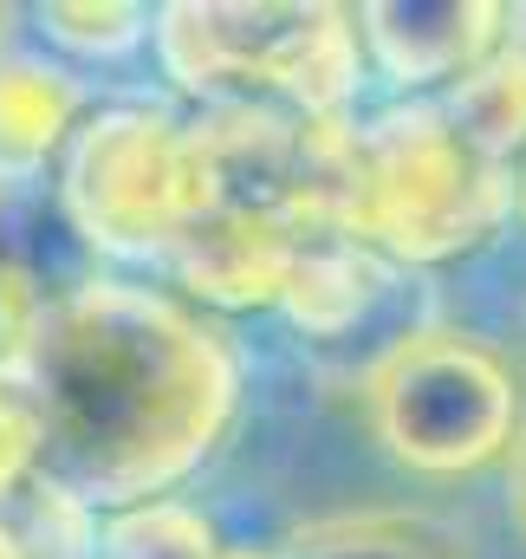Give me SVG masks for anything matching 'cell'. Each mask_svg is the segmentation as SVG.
Masks as SVG:
<instances>
[{"label":"cell","mask_w":526,"mask_h":559,"mask_svg":"<svg viewBox=\"0 0 526 559\" xmlns=\"http://www.w3.org/2000/svg\"><path fill=\"white\" fill-rule=\"evenodd\" d=\"M507 46L526 59V7H507Z\"/></svg>","instance_id":"2e32d148"},{"label":"cell","mask_w":526,"mask_h":559,"mask_svg":"<svg viewBox=\"0 0 526 559\" xmlns=\"http://www.w3.org/2000/svg\"><path fill=\"white\" fill-rule=\"evenodd\" d=\"M39 475V429H33V411L26 397L0 378V508Z\"/></svg>","instance_id":"5bb4252c"},{"label":"cell","mask_w":526,"mask_h":559,"mask_svg":"<svg viewBox=\"0 0 526 559\" xmlns=\"http://www.w3.org/2000/svg\"><path fill=\"white\" fill-rule=\"evenodd\" d=\"M222 559H228V554H222Z\"/></svg>","instance_id":"ffe728a7"},{"label":"cell","mask_w":526,"mask_h":559,"mask_svg":"<svg viewBox=\"0 0 526 559\" xmlns=\"http://www.w3.org/2000/svg\"><path fill=\"white\" fill-rule=\"evenodd\" d=\"M7 20H13V13H7V7H0V46H7Z\"/></svg>","instance_id":"d6986e66"},{"label":"cell","mask_w":526,"mask_h":559,"mask_svg":"<svg viewBox=\"0 0 526 559\" xmlns=\"http://www.w3.org/2000/svg\"><path fill=\"white\" fill-rule=\"evenodd\" d=\"M266 559H468L462 540L422 514H364V521H325L292 534Z\"/></svg>","instance_id":"8fae6325"},{"label":"cell","mask_w":526,"mask_h":559,"mask_svg":"<svg viewBox=\"0 0 526 559\" xmlns=\"http://www.w3.org/2000/svg\"><path fill=\"white\" fill-rule=\"evenodd\" d=\"M0 378L39 429V475L85 514L163 501L235 423V358L176 299L124 280H72L33 306Z\"/></svg>","instance_id":"6da1fadb"},{"label":"cell","mask_w":526,"mask_h":559,"mask_svg":"<svg viewBox=\"0 0 526 559\" xmlns=\"http://www.w3.org/2000/svg\"><path fill=\"white\" fill-rule=\"evenodd\" d=\"M59 215L98 254H169V241L202 215V169L189 150V124H176L156 105H111L72 124L59 169Z\"/></svg>","instance_id":"277c9868"},{"label":"cell","mask_w":526,"mask_h":559,"mask_svg":"<svg viewBox=\"0 0 526 559\" xmlns=\"http://www.w3.org/2000/svg\"><path fill=\"white\" fill-rule=\"evenodd\" d=\"M306 248V228L279 222V215H254V209H202L176 241H169V267L176 280L208 299V306H273L279 286L292 274V254Z\"/></svg>","instance_id":"ba28073f"},{"label":"cell","mask_w":526,"mask_h":559,"mask_svg":"<svg viewBox=\"0 0 526 559\" xmlns=\"http://www.w3.org/2000/svg\"><path fill=\"white\" fill-rule=\"evenodd\" d=\"M514 514H521V527H526V449L514 455Z\"/></svg>","instance_id":"e0dca14e"},{"label":"cell","mask_w":526,"mask_h":559,"mask_svg":"<svg viewBox=\"0 0 526 559\" xmlns=\"http://www.w3.org/2000/svg\"><path fill=\"white\" fill-rule=\"evenodd\" d=\"M0 559H20V547H13V527H7V514H0Z\"/></svg>","instance_id":"ac0fdd59"},{"label":"cell","mask_w":526,"mask_h":559,"mask_svg":"<svg viewBox=\"0 0 526 559\" xmlns=\"http://www.w3.org/2000/svg\"><path fill=\"white\" fill-rule=\"evenodd\" d=\"M507 215V169L462 143L435 98H403L364 124H338V235L403 267H429L481 248Z\"/></svg>","instance_id":"7a4b0ae2"},{"label":"cell","mask_w":526,"mask_h":559,"mask_svg":"<svg viewBox=\"0 0 526 559\" xmlns=\"http://www.w3.org/2000/svg\"><path fill=\"white\" fill-rule=\"evenodd\" d=\"M39 33L79 59H118L150 39V7H124V0H105V7H39Z\"/></svg>","instance_id":"4fadbf2b"},{"label":"cell","mask_w":526,"mask_h":559,"mask_svg":"<svg viewBox=\"0 0 526 559\" xmlns=\"http://www.w3.org/2000/svg\"><path fill=\"white\" fill-rule=\"evenodd\" d=\"M150 46L182 92L228 98L235 85H273L299 118L338 124L364 85V46L345 7H248L176 0L150 13Z\"/></svg>","instance_id":"3957f363"},{"label":"cell","mask_w":526,"mask_h":559,"mask_svg":"<svg viewBox=\"0 0 526 559\" xmlns=\"http://www.w3.org/2000/svg\"><path fill=\"white\" fill-rule=\"evenodd\" d=\"M507 189H514V209L526 215V143H521V156L507 163Z\"/></svg>","instance_id":"9a60e30c"},{"label":"cell","mask_w":526,"mask_h":559,"mask_svg":"<svg viewBox=\"0 0 526 559\" xmlns=\"http://www.w3.org/2000/svg\"><path fill=\"white\" fill-rule=\"evenodd\" d=\"M371 429L416 475H475L514 449L521 397L507 365L449 325L416 332L364 378Z\"/></svg>","instance_id":"5b68a950"},{"label":"cell","mask_w":526,"mask_h":559,"mask_svg":"<svg viewBox=\"0 0 526 559\" xmlns=\"http://www.w3.org/2000/svg\"><path fill=\"white\" fill-rule=\"evenodd\" d=\"M92 559H222L215 554V534L195 508H176V501H143L111 514V527L98 534Z\"/></svg>","instance_id":"7c38bea8"},{"label":"cell","mask_w":526,"mask_h":559,"mask_svg":"<svg viewBox=\"0 0 526 559\" xmlns=\"http://www.w3.org/2000/svg\"><path fill=\"white\" fill-rule=\"evenodd\" d=\"M435 111L462 131V143H475L488 163H514L526 143V59L501 39L475 72H462L455 85H442Z\"/></svg>","instance_id":"30bf717a"},{"label":"cell","mask_w":526,"mask_h":559,"mask_svg":"<svg viewBox=\"0 0 526 559\" xmlns=\"http://www.w3.org/2000/svg\"><path fill=\"white\" fill-rule=\"evenodd\" d=\"M358 46L371 52V66L396 79L403 92L422 85H455L462 72H475L501 39H507V7L488 0H371L351 13Z\"/></svg>","instance_id":"52a82bcc"},{"label":"cell","mask_w":526,"mask_h":559,"mask_svg":"<svg viewBox=\"0 0 526 559\" xmlns=\"http://www.w3.org/2000/svg\"><path fill=\"white\" fill-rule=\"evenodd\" d=\"M273 306L292 319L299 338H312L325 352L371 345V371L396 345H409L416 332L435 325V299H429L422 274L364 248V241H351V235H306V248L292 254V274H286Z\"/></svg>","instance_id":"8992f818"},{"label":"cell","mask_w":526,"mask_h":559,"mask_svg":"<svg viewBox=\"0 0 526 559\" xmlns=\"http://www.w3.org/2000/svg\"><path fill=\"white\" fill-rule=\"evenodd\" d=\"M79 124V85L72 72L46 59L0 52V189L39 182V169L65 150Z\"/></svg>","instance_id":"9c48e42d"}]
</instances>
